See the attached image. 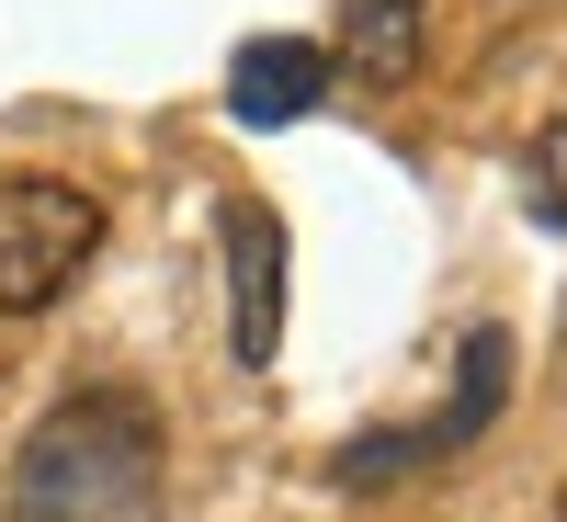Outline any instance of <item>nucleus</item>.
<instances>
[{
	"label": "nucleus",
	"instance_id": "nucleus-1",
	"mask_svg": "<svg viewBox=\"0 0 567 522\" xmlns=\"http://www.w3.org/2000/svg\"><path fill=\"white\" fill-rule=\"evenodd\" d=\"M12 522H171V420L148 387H69L12 454Z\"/></svg>",
	"mask_w": 567,
	"mask_h": 522
},
{
	"label": "nucleus",
	"instance_id": "nucleus-2",
	"mask_svg": "<svg viewBox=\"0 0 567 522\" xmlns=\"http://www.w3.org/2000/svg\"><path fill=\"white\" fill-rule=\"evenodd\" d=\"M91 250H103V205H91L80 182H58V171H12L0 182V318L58 307L91 273Z\"/></svg>",
	"mask_w": 567,
	"mask_h": 522
},
{
	"label": "nucleus",
	"instance_id": "nucleus-3",
	"mask_svg": "<svg viewBox=\"0 0 567 522\" xmlns=\"http://www.w3.org/2000/svg\"><path fill=\"white\" fill-rule=\"evenodd\" d=\"M499 398H511V329H465V387H454V409H432V420H386V432L341 443V489H386V478H409V465L465 454V443L499 420Z\"/></svg>",
	"mask_w": 567,
	"mask_h": 522
},
{
	"label": "nucleus",
	"instance_id": "nucleus-4",
	"mask_svg": "<svg viewBox=\"0 0 567 522\" xmlns=\"http://www.w3.org/2000/svg\"><path fill=\"white\" fill-rule=\"evenodd\" d=\"M216 250H227V352L261 375L284 352V216L261 194H227L216 205Z\"/></svg>",
	"mask_w": 567,
	"mask_h": 522
},
{
	"label": "nucleus",
	"instance_id": "nucleus-5",
	"mask_svg": "<svg viewBox=\"0 0 567 522\" xmlns=\"http://www.w3.org/2000/svg\"><path fill=\"white\" fill-rule=\"evenodd\" d=\"M341 12V58L329 80L352 69V91H409L420 80V45H432V0H329Z\"/></svg>",
	"mask_w": 567,
	"mask_h": 522
},
{
	"label": "nucleus",
	"instance_id": "nucleus-6",
	"mask_svg": "<svg viewBox=\"0 0 567 522\" xmlns=\"http://www.w3.org/2000/svg\"><path fill=\"white\" fill-rule=\"evenodd\" d=\"M318 91H329V45L261 34V45H239V69H227V114L239 125H307Z\"/></svg>",
	"mask_w": 567,
	"mask_h": 522
},
{
	"label": "nucleus",
	"instance_id": "nucleus-7",
	"mask_svg": "<svg viewBox=\"0 0 567 522\" xmlns=\"http://www.w3.org/2000/svg\"><path fill=\"white\" fill-rule=\"evenodd\" d=\"M523 205H534V227H567V125H545L523 149Z\"/></svg>",
	"mask_w": 567,
	"mask_h": 522
},
{
	"label": "nucleus",
	"instance_id": "nucleus-8",
	"mask_svg": "<svg viewBox=\"0 0 567 522\" xmlns=\"http://www.w3.org/2000/svg\"><path fill=\"white\" fill-rule=\"evenodd\" d=\"M556 522H567V500H556Z\"/></svg>",
	"mask_w": 567,
	"mask_h": 522
}]
</instances>
